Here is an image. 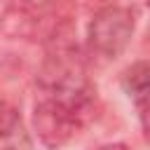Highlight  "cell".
<instances>
[{"label":"cell","mask_w":150,"mask_h":150,"mask_svg":"<svg viewBox=\"0 0 150 150\" xmlns=\"http://www.w3.org/2000/svg\"><path fill=\"white\" fill-rule=\"evenodd\" d=\"M89 120L91 117L87 112H82L80 108H75L56 96L38 91V98L33 105V129H35V136L42 148L61 150L82 131V127Z\"/></svg>","instance_id":"1"},{"label":"cell","mask_w":150,"mask_h":150,"mask_svg":"<svg viewBox=\"0 0 150 150\" xmlns=\"http://www.w3.org/2000/svg\"><path fill=\"white\" fill-rule=\"evenodd\" d=\"M136 30V14L131 7H101L87 26V47L103 61H115L131 42Z\"/></svg>","instance_id":"2"},{"label":"cell","mask_w":150,"mask_h":150,"mask_svg":"<svg viewBox=\"0 0 150 150\" xmlns=\"http://www.w3.org/2000/svg\"><path fill=\"white\" fill-rule=\"evenodd\" d=\"M0 150H30V136L23 127V117L9 101H0Z\"/></svg>","instance_id":"3"},{"label":"cell","mask_w":150,"mask_h":150,"mask_svg":"<svg viewBox=\"0 0 150 150\" xmlns=\"http://www.w3.org/2000/svg\"><path fill=\"white\" fill-rule=\"evenodd\" d=\"M120 84L134 103L150 98V61H134L127 66L120 75Z\"/></svg>","instance_id":"4"},{"label":"cell","mask_w":150,"mask_h":150,"mask_svg":"<svg viewBox=\"0 0 150 150\" xmlns=\"http://www.w3.org/2000/svg\"><path fill=\"white\" fill-rule=\"evenodd\" d=\"M61 0H9L7 7L30 14H59Z\"/></svg>","instance_id":"5"},{"label":"cell","mask_w":150,"mask_h":150,"mask_svg":"<svg viewBox=\"0 0 150 150\" xmlns=\"http://www.w3.org/2000/svg\"><path fill=\"white\" fill-rule=\"evenodd\" d=\"M136 108H138V120H141L143 136H145V141H150V98L136 103Z\"/></svg>","instance_id":"6"},{"label":"cell","mask_w":150,"mask_h":150,"mask_svg":"<svg viewBox=\"0 0 150 150\" xmlns=\"http://www.w3.org/2000/svg\"><path fill=\"white\" fill-rule=\"evenodd\" d=\"M89 150H129V148H127V143H122V141H110V143L94 145V148H89Z\"/></svg>","instance_id":"7"},{"label":"cell","mask_w":150,"mask_h":150,"mask_svg":"<svg viewBox=\"0 0 150 150\" xmlns=\"http://www.w3.org/2000/svg\"><path fill=\"white\" fill-rule=\"evenodd\" d=\"M148 9H150V0H148Z\"/></svg>","instance_id":"8"}]
</instances>
